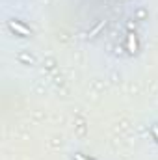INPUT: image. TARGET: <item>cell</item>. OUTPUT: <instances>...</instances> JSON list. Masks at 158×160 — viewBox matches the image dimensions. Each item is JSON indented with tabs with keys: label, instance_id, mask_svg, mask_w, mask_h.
Segmentation results:
<instances>
[{
	"label": "cell",
	"instance_id": "obj_1",
	"mask_svg": "<svg viewBox=\"0 0 158 160\" xmlns=\"http://www.w3.org/2000/svg\"><path fill=\"white\" fill-rule=\"evenodd\" d=\"M7 24H9V28H11L13 32H17L19 36H30V28H26L24 24H21V22H17V21H9Z\"/></svg>",
	"mask_w": 158,
	"mask_h": 160
},
{
	"label": "cell",
	"instance_id": "obj_2",
	"mask_svg": "<svg viewBox=\"0 0 158 160\" xmlns=\"http://www.w3.org/2000/svg\"><path fill=\"white\" fill-rule=\"evenodd\" d=\"M138 50V41H136V36L134 34H128V52H136Z\"/></svg>",
	"mask_w": 158,
	"mask_h": 160
},
{
	"label": "cell",
	"instance_id": "obj_3",
	"mask_svg": "<svg viewBox=\"0 0 158 160\" xmlns=\"http://www.w3.org/2000/svg\"><path fill=\"white\" fill-rule=\"evenodd\" d=\"M153 134H155V138H156V142H158V125H153Z\"/></svg>",
	"mask_w": 158,
	"mask_h": 160
},
{
	"label": "cell",
	"instance_id": "obj_4",
	"mask_svg": "<svg viewBox=\"0 0 158 160\" xmlns=\"http://www.w3.org/2000/svg\"><path fill=\"white\" fill-rule=\"evenodd\" d=\"M102 26H104V22H101V24H99V26H97V28H95V30H93V32H91V36H93V34H97V32H99V30H101V28H102Z\"/></svg>",
	"mask_w": 158,
	"mask_h": 160
},
{
	"label": "cell",
	"instance_id": "obj_5",
	"mask_svg": "<svg viewBox=\"0 0 158 160\" xmlns=\"http://www.w3.org/2000/svg\"><path fill=\"white\" fill-rule=\"evenodd\" d=\"M75 160H91V158H86V157H82V155H75Z\"/></svg>",
	"mask_w": 158,
	"mask_h": 160
}]
</instances>
